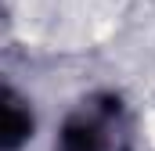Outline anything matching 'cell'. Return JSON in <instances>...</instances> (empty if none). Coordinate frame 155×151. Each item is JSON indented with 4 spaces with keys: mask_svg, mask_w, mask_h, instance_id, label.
Listing matches in <instances>:
<instances>
[{
    "mask_svg": "<svg viewBox=\"0 0 155 151\" xmlns=\"http://www.w3.org/2000/svg\"><path fill=\"white\" fill-rule=\"evenodd\" d=\"M58 151H130V133L119 101L101 97L79 108L65 122Z\"/></svg>",
    "mask_w": 155,
    "mask_h": 151,
    "instance_id": "cell-1",
    "label": "cell"
},
{
    "mask_svg": "<svg viewBox=\"0 0 155 151\" xmlns=\"http://www.w3.org/2000/svg\"><path fill=\"white\" fill-rule=\"evenodd\" d=\"M33 133V115L25 108V101L0 86V151H18Z\"/></svg>",
    "mask_w": 155,
    "mask_h": 151,
    "instance_id": "cell-2",
    "label": "cell"
}]
</instances>
